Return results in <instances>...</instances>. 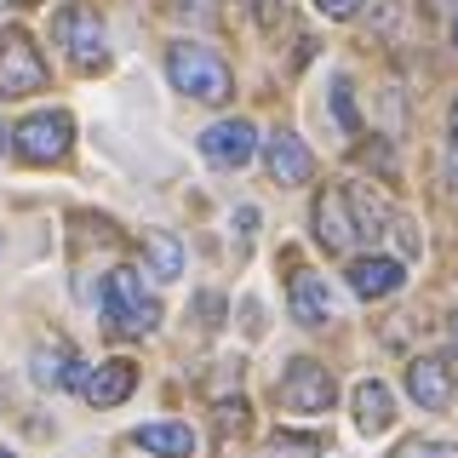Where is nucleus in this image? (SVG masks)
I'll return each mask as SVG.
<instances>
[{
    "mask_svg": "<svg viewBox=\"0 0 458 458\" xmlns=\"http://www.w3.org/2000/svg\"><path fill=\"white\" fill-rule=\"evenodd\" d=\"M355 424H361L367 436H384V429L395 424V401H390V390H384L378 378L355 384Z\"/></svg>",
    "mask_w": 458,
    "mask_h": 458,
    "instance_id": "14",
    "label": "nucleus"
},
{
    "mask_svg": "<svg viewBox=\"0 0 458 458\" xmlns=\"http://www.w3.org/2000/svg\"><path fill=\"white\" fill-rule=\"evenodd\" d=\"M447 143L458 149V104H453V114H447Z\"/></svg>",
    "mask_w": 458,
    "mask_h": 458,
    "instance_id": "24",
    "label": "nucleus"
},
{
    "mask_svg": "<svg viewBox=\"0 0 458 458\" xmlns=\"http://www.w3.org/2000/svg\"><path fill=\"white\" fill-rule=\"evenodd\" d=\"M200 155H207L212 166H224V172H241L258 155L252 121H218V126H207V132H200Z\"/></svg>",
    "mask_w": 458,
    "mask_h": 458,
    "instance_id": "7",
    "label": "nucleus"
},
{
    "mask_svg": "<svg viewBox=\"0 0 458 458\" xmlns=\"http://www.w3.org/2000/svg\"><path fill=\"white\" fill-rule=\"evenodd\" d=\"M315 6H321L327 18H355V12H361V0H315Z\"/></svg>",
    "mask_w": 458,
    "mask_h": 458,
    "instance_id": "22",
    "label": "nucleus"
},
{
    "mask_svg": "<svg viewBox=\"0 0 458 458\" xmlns=\"http://www.w3.org/2000/svg\"><path fill=\"white\" fill-rule=\"evenodd\" d=\"M350 212H355V229H361V241H367V235H378V224H384V218H378V207L367 200V190H355V195H350Z\"/></svg>",
    "mask_w": 458,
    "mask_h": 458,
    "instance_id": "20",
    "label": "nucleus"
},
{
    "mask_svg": "<svg viewBox=\"0 0 458 458\" xmlns=\"http://www.w3.org/2000/svg\"><path fill=\"white\" fill-rule=\"evenodd\" d=\"M143 258H149L155 281H178L183 276V241L166 235V229H149V235H143Z\"/></svg>",
    "mask_w": 458,
    "mask_h": 458,
    "instance_id": "17",
    "label": "nucleus"
},
{
    "mask_svg": "<svg viewBox=\"0 0 458 458\" xmlns=\"http://www.w3.org/2000/svg\"><path fill=\"white\" fill-rule=\"evenodd\" d=\"M0 458H12V453H6V447H0Z\"/></svg>",
    "mask_w": 458,
    "mask_h": 458,
    "instance_id": "28",
    "label": "nucleus"
},
{
    "mask_svg": "<svg viewBox=\"0 0 458 458\" xmlns=\"http://www.w3.org/2000/svg\"><path fill=\"white\" fill-rule=\"evenodd\" d=\"M98 315H104V327L114 338H149L155 327H161V304H155L149 293H143V276L138 269H109L104 281V298H98Z\"/></svg>",
    "mask_w": 458,
    "mask_h": 458,
    "instance_id": "1",
    "label": "nucleus"
},
{
    "mask_svg": "<svg viewBox=\"0 0 458 458\" xmlns=\"http://www.w3.org/2000/svg\"><path fill=\"white\" fill-rule=\"evenodd\" d=\"M132 441L143 453H161V458H190L195 453V436H190V424H138L132 429Z\"/></svg>",
    "mask_w": 458,
    "mask_h": 458,
    "instance_id": "15",
    "label": "nucleus"
},
{
    "mask_svg": "<svg viewBox=\"0 0 458 458\" xmlns=\"http://www.w3.org/2000/svg\"><path fill=\"white\" fill-rule=\"evenodd\" d=\"M333 401H338V390H333V378H327V367H315V361H293V367H286L281 407H293V412H327Z\"/></svg>",
    "mask_w": 458,
    "mask_h": 458,
    "instance_id": "6",
    "label": "nucleus"
},
{
    "mask_svg": "<svg viewBox=\"0 0 458 458\" xmlns=\"http://www.w3.org/2000/svg\"><path fill=\"white\" fill-rule=\"evenodd\" d=\"M315 241H321L327 252H350L355 241H361L355 212H350V190H321L315 195Z\"/></svg>",
    "mask_w": 458,
    "mask_h": 458,
    "instance_id": "8",
    "label": "nucleus"
},
{
    "mask_svg": "<svg viewBox=\"0 0 458 458\" xmlns=\"http://www.w3.org/2000/svg\"><path fill=\"white\" fill-rule=\"evenodd\" d=\"M264 166H269V178L276 183H286V190H298V183H310V172H315V161H310V149H304V138L298 132H276L264 143Z\"/></svg>",
    "mask_w": 458,
    "mask_h": 458,
    "instance_id": "10",
    "label": "nucleus"
},
{
    "mask_svg": "<svg viewBox=\"0 0 458 458\" xmlns=\"http://www.w3.org/2000/svg\"><path fill=\"white\" fill-rule=\"evenodd\" d=\"M166 81L195 104H229V92H235L229 64L212 47H195V40H172L166 47Z\"/></svg>",
    "mask_w": 458,
    "mask_h": 458,
    "instance_id": "2",
    "label": "nucleus"
},
{
    "mask_svg": "<svg viewBox=\"0 0 458 458\" xmlns=\"http://www.w3.org/2000/svg\"><path fill=\"white\" fill-rule=\"evenodd\" d=\"M52 40H57V52H64L75 69H104V57H109L104 18H98L86 0H69V6L52 12Z\"/></svg>",
    "mask_w": 458,
    "mask_h": 458,
    "instance_id": "3",
    "label": "nucleus"
},
{
    "mask_svg": "<svg viewBox=\"0 0 458 458\" xmlns=\"http://www.w3.org/2000/svg\"><path fill=\"white\" fill-rule=\"evenodd\" d=\"M401 281H407V276H401L395 258H350V286H355V298H390Z\"/></svg>",
    "mask_w": 458,
    "mask_h": 458,
    "instance_id": "13",
    "label": "nucleus"
},
{
    "mask_svg": "<svg viewBox=\"0 0 458 458\" xmlns=\"http://www.w3.org/2000/svg\"><path fill=\"white\" fill-rule=\"evenodd\" d=\"M69 143H75V121H69V109H35V114H23V121L12 126V149H18L29 166L64 161Z\"/></svg>",
    "mask_w": 458,
    "mask_h": 458,
    "instance_id": "4",
    "label": "nucleus"
},
{
    "mask_svg": "<svg viewBox=\"0 0 458 458\" xmlns=\"http://www.w3.org/2000/svg\"><path fill=\"white\" fill-rule=\"evenodd\" d=\"M453 183H458V166H453Z\"/></svg>",
    "mask_w": 458,
    "mask_h": 458,
    "instance_id": "29",
    "label": "nucleus"
},
{
    "mask_svg": "<svg viewBox=\"0 0 458 458\" xmlns=\"http://www.w3.org/2000/svg\"><path fill=\"white\" fill-rule=\"evenodd\" d=\"M390 458H458L453 447H436V441H401Z\"/></svg>",
    "mask_w": 458,
    "mask_h": 458,
    "instance_id": "21",
    "label": "nucleus"
},
{
    "mask_svg": "<svg viewBox=\"0 0 458 458\" xmlns=\"http://www.w3.org/2000/svg\"><path fill=\"white\" fill-rule=\"evenodd\" d=\"M0 155H6V121H0Z\"/></svg>",
    "mask_w": 458,
    "mask_h": 458,
    "instance_id": "26",
    "label": "nucleus"
},
{
    "mask_svg": "<svg viewBox=\"0 0 458 458\" xmlns=\"http://www.w3.org/2000/svg\"><path fill=\"white\" fill-rule=\"evenodd\" d=\"M29 378L40 384V390H81L86 384V361L69 344H35V355H29Z\"/></svg>",
    "mask_w": 458,
    "mask_h": 458,
    "instance_id": "9",
    "label": "nucleus"
},
{
    "mask_svg": "<svg viewBox=\"0 0 458 458\" xmlns=\"http://www.w3.org/2000/svg\"><path fill=\"white\" fill-rule=\"evenodd\" d=\"M293 321H304V327L333 321V298H327V281L321 276H298L293 281Z\"/></svg>",
    "mask_w": 458,
    "mask_h": 458,
    "instance_id": "16",
    "label": "nucleus"
},
{
    "mask_svg": "<svg viewBox=\"0 0 458 458\" xmlns=\"http://www.w3.org/2000/svg\"><path fill=\"white\" fill-rule=\"evenodd\" d=\"M333 114H338L344 132H355V126H361V114H355V104H350V75L333 81Z\"/></svg>",
    "mask_w": 458,
    "mask_h": 458,
    "instance_id": "19",
    "label": "nucleus"
},
{
    "mask_svg": "<svg viewBox=\"0 0 458 458\" xmlns=\"http://www.w3.org/2000/svg\"><path fill=\"white\" fill-rule=\"evenodd\" d=\"M218 419H224V429H241V424H247V407H241V401H224Z\"/></svg>",
    "mask_w": 458,
    "mask_h": 458,
    "instance_id": "23",
    "label": "nucleus"
},
{
    "mask_svg": "<svg viewBox=\"0 0 458 458\" xmlns=\"http://www.w3.org/2000/svg\"><path fill=\"white\" fill-rule=\"evenodd\" d=\"M453 47H458V18H453Z\"/></svg>",
    "mask_w": 458,
    "mask_h": 458,
    "instance_id": "27",
    "label": "nucleus"
},
{
    "mask_svg": "<svg viewBox=\"0 0 458 458\" xmlns=\"http://www.w3.org/2000/svg\"><path fill=\"white\" fill-rule=\"evenodd\" d=\"M407 395L419 401V407L441 412L453 401V378H447V361H436V355H419V361L407 367Z\"/></svg>",
    "mask_w": 458,
    "mask_h": 458,
    "instance_id": "12",
    "label": "nucleus"
},
{
    "mask_svg": "<svg viewBox=\"0 0 458 458\" xmlns=\"http://www.w3.org/2000/svg\"><path fill=\"white\" fill-rule=\"evenodd\" d=\"M47 86V57L18 23L0 29V98H29Z\"/></svg>",
    "mask_w": 458,
    "mask_h": 458,
    "instance_id": "5",
    "label": "nucleus"
},
{
    "mask_svg": "<svg viewBox=\"0 0 458 458\" xmlns=\"http://www.w3.org/2000/svg\"><path fill=\"white\" fill-rule=\"evenodd\" d=\"M269 458H321L315 436H269Z\"/></svg>",
    "mask_w": 458,
    "mask_h": 458,
    "instance_id": "18",
    "label": "nucleus"
},
{
    "mask_svg": "<svg viewBox=\"0 0 458 458\" xmlns=\"http://www.w3.org/2000/svg\"><path fill=\"white\" fill-rule=\"evenodd\" d=\"M447 344H453V355H458V310L447 315Z\"/></svg>",
    "mask_w": 458,
    "mask_h": 458,
    "instance_id": "25",
    "label": "nucleus"
},
{
    "mask_svg": "<svg viewBox=\"0 0 458 458\" xmlns=\"http://www.w3.org/2000/svg\"><path fill=\"white\" fill-rule=\"evenodd\" d=\"M132 390H138V367L132 361H104L98 372H86V384H81V395L92 401V407H121Z\"/></svg>",
    "mask_w": 458,
    "mask_h": 458,
    "instance_id": "11",
    "label": "nucleus"
}]
</instances>
